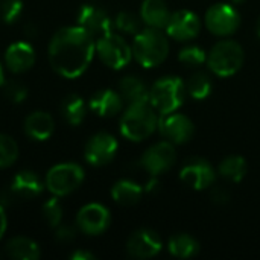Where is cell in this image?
I'll use <instances>...</instances> for the list:
<instances>
[{
  "mask_svg": "<svg viewBox=\"0 0 260 260\" xmlns=\"http://www.w3.org/2000/svg\"><path fill=\"white\" fill-rule=\"evenodd\" d=\"M96 52L94 38L81 26L58 29L47 47L50 67L66 79L79 78L91 64Z\"/></svg>",
  "mask_w": 260,
  "mask_h": 260,
  "instance_id": "6da1fadb",
  "label": "cell"
},
{
  "mask_svg": "<svg viewBox=\"0 0 260 260\" xmlns=\"http://www.w3.org/2000/svg\"><path fill=\"white\" fill-rule=\"evenodd\" d=\"M157 126L158 117L149 101L129 104L120 119V133L131 142H140L149 137Z\"/></svg>",
  "mask_w": 260,
  "mask_h": 260,
  "instance_id": "7a4b0ae2",
  "label": "cell"
},
{
  "mask_svg": "<svg viewBox=\"0 0 260 260\" xmlns=\"http://www.w3.org/2000/svg\"><path fill=\"white\" fill-rule=\"evenodd\" d=\"M133 55L143 67H155L161 64L169 52L166 37L157 27H148L136 34L133 43Z\"/></svg>",
  "mask_w": 260,
  "mask_h": 260,
  "instance_id": "3957f363",
  "label": "cell"
},
{
  "mask_svg": "<svg viewBox=\"0 0 260 260\" xmlns=\"http://www.w3.org/2000/svg\"><path fill=\"white\" fill-rule=\"evenodd\" d=\"M84 178L85 171L82 166L73 161H66L58 163L47 171L44 177V186L53 197L62 198L78 190L84 183Z\"/></svg>",
  "mask_w": 260,
  "mask_h": 260,
  "instance_id": "277c9868",
  "label": "cell"
},
{
  "mask_svg": "<svg viewBox=\"0 0 260 260\" xmlns=\"http://www.w3.org/2000/svg\"><path fill=\"white\" fill-rule=\"evenodd\" d=\"M184 84L180 78H163L149 91V102L160 114L174 113L184 101Z\"/></svg>",
  "mask_w": 260,
  "mask_h": 260,
  "instance_id": "5b68a950",
  "label": "cell"
},
{
  "mask_svg": "<svg viewBox=\"0 0 260 260\" xmlns=\"http://www.w3.org/2000/svg\"><path fill=\"white\" fill-rule=\"evenodd\" d=\"M209 67L219 76L235 75L244 62L242 47L232 40L219 41L209 53Z\"/></svg>",
  "mask_w": 260,
  "mask_h": 260,
  "instance_id": "8992f818",
  "label": "cell"
},
{
  "mask_svg": "<svg viewBox=\"0 0 260 260\" xmlns=\"http://www.w3.org/2000/svg\"><path fill=\"white\" fill-rule=\"evenodd\" d=\"M96 53L107 67L119 70L131 61L133 49L120 35L108 32L96 40Z\"/></svg>",
  "mask_w": 260,
  "mask_h": 260,
  "instance_id": "52a82bcc",
  "label": "cell"
},
{
  "mask_svg": "<svg viewBox=\"0 0 260 260\" xmlns=\"http://www.w3.org/2000/svg\"><path fill=\"white\" fill-rule=\"evenodd\" d=\"M111 216L105 206L98 203L85 204L76 215V227L79 232L88 236H98L104 233L110 225Z\"/></svg>",
  "mask_w": 260,
  "mask_h": 260,
  "instance_id": "ba28073f",
  "label": "cell"
},
{
  "mask_svg": "<svg viewBox=\"0 0 260 260\" xmlns=\"http://www.w3.org/2000/svg\"><path fill=\"white\" fill-rule=\"evenodd\" d=\"M117 152V140L108 133H98L88 139L84 148V157L91 166L108 165Z\"/></svg>",
  "mask_w": 260,
  "mask_h": 260,
  "instance_id": "9c48e42d",
  "label": "cell"
},
{
  "mask_svg": "<svg viewBox=\"0 0 260 260\" xmlns=\"http://www.w3.org/2000/svg\"><path fill=\"white\" fill-rule=\"evenodd\" d=\"M206 24L216 35H230L239 27V14L232 5L218 3L207 11Z\"/></svg>",
  "mask_w": 260,
  "mask_h": 260,
  "instance_id": "30bf717a",
  "label": "cell"
},
{
  "mask_svg": "<svg viewBox=\"0 0 260 260\" xmlns=\"http://www.w3.org/2000/svg\"><path fill=\"white\" fill-rule=\"evenodd\" d=\"M78 26L87 30L93 38H101L102 35L111 32V20L108 14L96 5H82L76 17Z\"/></svg>",
  "mask_w": 260,
  "mask_h": 260,
  "instance_id": "8fae6325",
  "label": "cell"
},
{
  "mask_svg": "<svg viewBox=\"0 0 260 260\" xmlns=\"http://www.w3.org/2000/svg\"><path fill=\"white\" fill-rule=\"evenodd\" d=\"M35 59H37L35 49L29 41H15L9 44L3 56L6 69L15 75L24 73L29 69H32V66L35 64Z\"/></svg>",
  "mask_w": 260,
  "mask_h": 260,
  "instance_id": "7c38bea8",
  "label": "cell"
},
{
  "mask_svg": "<svg viewBox=\"0 0 260 260\" xmlns=\"http://www.w3.org/2000/svg\"><path fill=\"white\" fill-rule=\"evenodd\" d=\"M175 161L174 146L168 142H160L151 146L140 158V166L151 175H158L160 172L168 171Z\"/></svg>",
  "mask_w": 260,
  "mask_h": 260,
  "instance_id": "4fadbf2b",
  "label": "cell"
},
{
  "mask_svg": "<svg viewBox=\"0 0 260 260\" xmlns=\"http://www.w3.org/2000/svg\"><path fill=\"white\" fill-rule=\"evenodd\" d=\"M161 250V239L160 236L152 230H137L134 232L128 242H126V251L129 256L137 259H149L158 254Z\"/></svg>",
  "mask_w": 260,
  "mask_h": 260,
  "instance_id": "5bb4252c",
  "label": "cell"
},
{
  "mask_svg": "<svg viewBox=\"0 0 260 260\" xmlns=\"http://www.w3.org/2000/svg\"><path fill=\"white\" fill-rule=\"evenodd\" d=\"M158 129L174 143H184L193 136V123L190 119L177 113L161 114V119L158 120Z\"/></svg>",
  "mask_w": 260,
  "mask_h": 260,
  "instance_id": "9a60e30c",
  "label": "cell"
},
{
  "mask_svg": "<svg viewBox=\"0 0 260 260\" xmlns=\"http://www.w3.org/2000/svg\"><path fill=\"white\" fill-rule=\"evenodd\" d=\"M8 187L15 197V200H34L43 193L46 186L37 172L23 169L12 177L11 184Z\"/></svg>",
  "mask_w": 260,
  "mask_h": 260,
  "instance_id": "2e32d148",
  "label": "cell"
},
{
  "mask_svg": "<svg viewBox=\"0 0 260 260\" xmlns=\"http://www.w3.org/2000/svg\"><path fill=\"white\" fill-rule=\"evenodd\" d=\"M180 178L193 189H206L215 181L213 168L203 158H190L181 168Z\"/></svg>",
  "mask_w": 260,
  "mask_h": 260,
  "instance_id": "e0dca14e",
  "label": "cell"
},
{
  "mask_svg": "<svg viewBox=\"0 0 260 260\" xmlns=\"http://www.w3.org/2000/svg\"><path fill=\"white\" fill-rule=\"evenodd\" d=\"M168 34L175 40H192L198 35L201 29V23L198 17L190 11H177L171 14V18L166 24Z\"/></svg>",
  "mask_w": 260,
  "mask_h": 260,
  "instance_id": "ac0fdd59",
  "label": "cell"
},
{
  "mask_svg": "<svg viewBox=\"0 0 260 260\" xmlns=\"http://www.w3.org/2000/svg\"><path fill=\"white\" fill-rule=\"evenodd\" d=\"M24 134L35 142H46L55 131V120L47 111H32L23 123Z\"/></svg>",
  "mask_w": 260,
  "mask_h": 260,
  "instance_id": "d6986e66",
  "label": "cell"
},
{
  "mask_svg": "<svg viewBox=\"0 0 260 260\" xmlns=\"http://www.w3.org/2000/svg\"><path fill=\"white\" fill-rule=\"evenodd\" d=\"M88 107L93 113H96L101 117H111L120 113L123 107V99L120 93L110 90V88H104V90L96 91L90 98Z\"/></svg>",
  "mask_w": 260,
  "mask_h": 260,
  "instance_id": "ffe728a7",
  "label": "cell"
},
{
  "mask_svg": "<svg viewBox=\"0 0 260 260\" xmlns=\"http://www.w3.org/2000/svg\"><path fill=\"white\" fill-rule=\"evenodd\" d=\"M5 253L14 260H38L41 257L40 245L27 236H14L5 245Z\"/></svg>",
  "mask_w": 260,
  "mask_h": 260,
  "instance_id": "44dd1931",
  "label": "cell"
},
{
  "mask_svg": "<svg viewBox=\"0 0 260 260\" xmlns=\"http://www.w3.org/2000/svg\"><path fill=\"white\" fill-rule=\"evenodd\" d=\"M140 17L148 26L160 29L168 24L171 12L163 0H143Z\"/></svg>",
  "mask_w": 260,
  "mask_h": 260,
  "instance_id": "7402d4cb",
  "label": "cell"
},
{
  "mask_svg": "<svg viewBox=\"0 0 260 260\" xmlns=\"http://www.w3.org/2000/svg\"><path fill=\"white\" fill-rule=\"evenodd\" d=\"M61 116L72 126L81 125L87 116L85 101L78 94H67L61 102Z\"/></svg>",
  "mask_w": 260,
  "mask_h": 260,
  "instance_id": "603a6c76",
  "label": "cell"
},
{
  "mask_svg": "<svg viewBox=\"0 0 260 260\" xmlns=\"http://www.w3.org/2000/svg\"><path fill=\"white\" fill-rule=\"evenodd\" d=\"M119 93L125 102L136 104V102H145L149 101V90L146 88L145 82L140 81L136 76H125L119 82Z\"/></svg>",
  "mask_w": 260,
  "mask_h": 260,
  "instance_id": "cb8c5ba5",
  "label": "cell"
},
{
  "mask_svg": "<svg viewBox=\"0 0 260 260\" xmlns=\"http://www.w3.org/2000/svg\"><path fill=\"white\" fill-rule=\"evenodd\" d=\"M143 189L131 181V180H120L111 189L113 200L120 206H134L140 201Z\"/></svg>",
  "mask_w": 260,
  "mask_h": 260,
  "instance_id": "d4e9b609",
  "label": "cell"
},
{
  "mask_svg": "<svg viewBox=\"0 0 260 260\" xmlns=\"http://www.w3.org/2000/svg\"><path fill=\"white\" fill-rule=\"evenodd\" d=\"M169 251L175 257H193L200 251V244L189 235H175L169 239Z\"/></svg>",
  "mask_w": 260,
  "mask_h": 260,
  "instance_id": "484cf974",
  "label": "cell"
},
{
  "mask_svg": "<svg viewBox=\"0 0 260 260\" xmlns=\"http://www.w3.org/2000/svg\"><path fill=\"white\" fill-rule=\"evenodd\" d=\"M219 174L233 183L241 181L245 174H247V163L242 157L239 155H232L229 158H225L221 165H219Z\"/></svg>",
  "mask_w": 260,
  "mask_h": 260,
  "instance_id": "4316f807",
  "label": "cell"
},
{
  "mask_svg": "<svg viewBox=\"0 0 260 260\" xmlns=\"http://www.w3.org/2000/svg\"><path fill=\"white\" fill-rule=\"evenodd\" d=\"M62 215H64L62 213V204H61L58 197L52 195L49 200H46L43 203V206H41V216H43L44 222L49 227H52V229L58 227L62 222Z\"/></svg>",
  "mask_w": 260,
  "mask_h": 260,
  "instance_id": "83f0119b",
  "label": "cell"
},
{
  "mask_svg": "<svg viewBox=\"0 0 260 260\" xmlns=\"http://www.w3.org/2000/svg\"><path fill=\"white\" fill-rule=\"evenodd\" d=\"M18 158V145L17 142L8 136L0 133V169L11 168Z\"/></svg>",
  "mask_w": 260,
  "mask_h": 260,
  "instance_id": "f1b7e54d",
  "label": "cell"
},
{
  "mask_svg": "<svg viewBox=\"0 0 260 260\" xmlns=\"http://www.w3.org/2000/svg\"><path fill=\"white\" fill-rule=\"evenodd\" d=\"M187 91L195 99H204L212 91V81L207 73L198 72L187 81Z\"/></svg>",
  "mask_w": 260,
  "mask_h": 260,
  "instance_id": "f546056e",
  "label": "cell"
},
{
  "mask_svg": "<svg viewBox=\"0 0 260 260\" xmlns=\"http://www.w3.org/2000/svg\"><path fill=\"white\" fill-rule=\"evenodd\" d=\"M23 9L21 0H0V20L6 24H14L20 20Z\"/></svg>",
  "mask_w": 260,
  "mask_h": 260,
  "instance_id": "4dcf8cb0",
  "label": "cell"
},
{
  "mask_svg": "<svg viewBox=\"0 0 260 260\" xmlns=\"http://www.w3.org/2000/svg\"><path fill=\"white\" fill-rule=\"evenodd\" d=\"M2 90H3V96L6 98V101H9L12 104H21L27 98V88H26V85H23L18 81L5 82L3 87H2Z\"/></svg>",
  "mask_w": 260,
  "mask_h": 260,
  "instance_id": "1f68e13d",
  "label": "cell"
},
{
  "mask_svg": "<svg viewBox=\"0 0 260 260\" xmlns=\"http://www.w3.org/2000/svg\"><path fill=\"white\" fill-rule=\"evenodd\" d=\"M114 24L120 32H125V34H139L140 32V20L133 12H126V11L119 12Z\"/></svg>",
  "mask_w": 260,
  "mask_h": 260,
  "instance_id": "d6a6232c",
  "label": "cell"
},
{
  "mask_svg": "<svg viewBox=\"0 0 260 260\" xmlns=\"http://www.w3.org/2000/svg\"><path fill=\"white\" fill-rule=\"evenodd\" d=\"M178 59L187 66H201L206 61V52L198 46H189L180 52Z\"/></svg>",
  "mask_w": 260,
  "mask_h": 260,
  "instance_id": "836d02e7",
  "label": "cell"
},
{
  "mask_svg": "<svg viewBox=\"0 0 260 260\" xmlns=\"http://www.w3.org/2000/svg\"><path fill=\"white\" fill-rule=\"evenodd\" d=\"M53 230H55V241L58 244H70L72 241H75V238L78 235V227L62 224V222L58 227H55Z\"/></svg>",
  "mask_w": 260,
  "mask_h": 260,
  "instance_id": "e575fe53",
  "label": "cell"
},
{
  "mask_svg": "<svg viewBox=\"0 0 260 260\" xmlns=\"http://www.w3.org/2000/svg\"><path fill=\"white\" fill-rule=\"evenodd\" d=\"M210 198H212V201L216 203V204H225V203L229 201L230 197H229V192H227L225 189H222L221 186H216V187L212 189Z\"/></svg>",
  "mask_w": 260,
  "mask_h": 260,
  "instance_id": "d590c367",
  "label": "cell"
},
{
  "mask_svg": "<svg viewBox=\"0 0 260 260\" xmlns=\"http://www.w3.org/2000/svg\"><path fill=\"white\" fill-rule=\"evenodd\" d=\"M70 259L73 260H94V254H91L90 251H84V250H76L75 253L70 254Z\"/></svg>",
  "mask_w": 260,
  "mask_h": 260,
  "instance_id": "8d00e7d4",
  "label": "cell"
},
{
  "mask_svg": "<svg viewBox=\"0 0 260 260\" xmlns=\"http://www.w3.org/2000/svg\"><path fill=\"white\" fill-rule=\"evenodd\" d=\"M6 229H8V218H6V212H5V207L0 204V239L5 236Z\"/></svg>",
  "mask_w": 260,
  "mask_h": 260,
  "instance_id": "74e56055",
  "label": "cell"
},
{
  "mask_svg": "<svg viewBox=\"0 0 260 260\" xmlns=\"http://www.w3.org/2000/svg\"><path fill=\"white\" fill-rule=\"evenodd\" d=\"M158 189V181H157V178H155V175H152V178L148 181V184H146V190L148 192H155Z\"/></svg>",
  "mask_w": 260,
  "mask_h": 260,
  "instance_id": "f35d334b",
  "label": "cell"
},
{
  "mask_svg": "<svg viewBox=\"0 0 260 260\" xmlns=\"http://www.w3.org/2000/svg\"><path fill=\"white\" fill-rule=\"evenodd\" d=\"M3 84H5V70H3L2 62H0V88L3 87Z\"/></svg>",
  "mask_w": 260,
  "mask_h": 260,
  "instance_id": "ab89813d",
  "label": "cell"
},
{
  "mask_svg": "<svg viewBox=\"0 0 260 260\" xmlns=\"http://www.w3.org/2000/svg\"><path fill=\"white\" fill-rule=\"evenodd\" d=\"M257 34H259V37H260V20H259V24H257Z\"/></svg>",
  "mask_w": 260,
  "mask_h": 260,
  "instance_id": "60d3db41",
  "label": "cell"
},
{
  "mask_svg": "<svg viewBox=\"0 0 260 260\" xmlns=\"http://www.w3.org/2000/svg\"><path fill=\"white\" fill-rule=\"evenodd\" d=\"M235 3H241V2H244V0H233Z\"/></svg>",
  "mask_w": 260,
  "mask_h": 260,
  "instance_id": "b9f144b4",
  "label": "cell"
}]
</instances>
